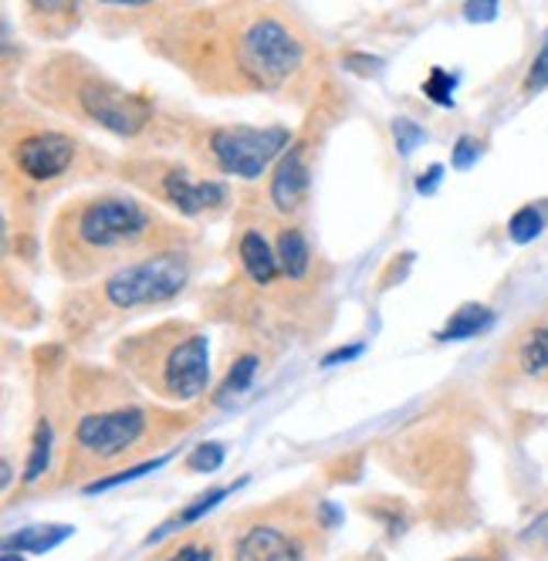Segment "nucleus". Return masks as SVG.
<instances>
[{
  "label": "nucleus",
  "mask_w": 548,
  "mask_h": 561,
  "mask_svg": "<svg viewBox=\"0 0 548 561\" xmlns=\"http://www.w3.org/2000/svg\"><path fill=\"white\" fill-rule=\"evenodd\" d=\"M278 261L292 280H301L308 274L311 251H308V240L301 237V230H282L278 233Z\"/></svg>",
  "instance_id": "2eb2a0df"
},
{
  "label": "nucleus",
  "mask_w": 548,
  "mask_h": 561,
  "mask_svg": "<svg viewBox=\"0 0 548 561\" xmlns=\"http://www.w3.org/2000/svg\"><path fill=\"white\" fill-rule=\"evenodd\" d=\"M319 514H322V525H326V528L342 525V511H339L332 501H322V504H319Z\"/></svg>",
  "instance_id": "2f4dec72"
},
{
  "label": "nucleus",
  "mask_w": 548,
  "mask_h": 561,
  "mask_svg": "<svg viewBox=\"0 0 548 561\" xmlns=\"http://www.w3.org/2000/svg\"><path fill=\"white\" fill-rule=\"evenodd\" d=\"M498 4H501V0H467L464 18L471 24H488V21L498 18Z\"/></svg>",
  "instance_id": "bb28decb"
},
{
  "label": "nucleus",
  "mask_w": 548,
  "mask_h": 561,
  "mask_svg": "<svg viewBox=\"0 0 548 561\" xmlns=\"http://www.w3.org/2000/svg\"><path fill=\"white\" fill-rule=\"evenodd\" d=\"M99 4H112V8H149L156 0H99Z\"/></svg>",
  "instance_id": "72a5a7b5"
},
{
  "label": "nucleus",
  "mask_w": 548,
  "mask_h": 561,
  "mask_svg": "<svg viewBox=\"0 0 548 561\" xmlns=\"http://www.w3.org/2000/svg\"><path fill=\"white\" fill-rule=\"evenodd\" d=\"M75 139L65 133H52V129H37L21 136L11 146V159L24 180L31 183H52L58 176H65L75 163Z\"/></svg>",
  "instance_id": "0eeeda50"
},
{
  "label": "nucleus",
  "mask_w": 548,
  "mask_h": 561,
  "mask_svg": "<svg viewBox=\"0 0 548 561\" xmlns=\"http://www.w3.org/2000/svg\"><path fill=\"white\" fill-rule=\"evenodd\" d=\"M308 180L311 176H308V163H305V149L292 146L271 173V190H267L271 204L282 214H295L308 196Z\"/></svg>",
  "instance_id": "9d476101"
},
{
  "label": "nucleus",
  "mask_w": 548,
  "mask_h": 561,
  "mask_svg": "<svg viewBox=\"0 0 548 561\" xmlns=\"http://www.w3.org/2000/svg\"><path fill=\"white\" fill-rule=\"evenodd\" d=\"M491 325H494V311L488 305H464L450 314V322L444 325L441 339L444 342H464V339L484 335Z\"/></svg>",
  "instance_id": "ddd939ff"
},
{
  "label": "nucleus",
  "mask_w": 548,
  "mask_h": 561,
  "mask_svg": "<svg viewBox=\"0 0 548 561\" xmlns=\"http://www.w3.org/2000/svg\"><path fill=\"white\" fill-rule=\"evenodd\" d=\"M75 535L71 525H27L24 531L11 535L8 538V548L11 551H31V554H45V551H55L61 541H68Z\"/></svg>",
  "instance_id": "4468645a"
},
{
  "label": "nucleus",
  "mask_w": 548,
  "mask_h": 561,
  "mask_svg": "<svg viewBox=\"0 0 548 561\" xmlns=\"http://www.w3.org/2000/svg\"><path fill=\"white\" fill-rule=\"evenodd\" d=\"M393 136H397V146H400L403 156H410L426 139V133L413 123V118H397V123H393Z\"/></svg>",
  "instance_id": "a878e982"
},
{
  "label": "nucleus",
  "mask_w": 548,
  "mask_h": 561,
  "mask_svg": "<svg viewBox=\"0 0 548 561\" xmlns=\"http://www.w3.org/2000/svg\"><path fill=\"white\" fill-rule=\"evenodd\" d=\"M441 180H444V167H441V163L426 167V173L416 180V193H434V190L441 186Z\"/></svg>",
  "instance_id": "c85d7f7f"
},
{
  "label": "nucleus",
  "mask_w": 548,
  "mask_h": 561,
  "mask_svg": "<svg viewBox=\"0 0 548 561\" xmlns=\"http://www.w3.org/2000/svg\"><path fill=\"white\" fill-rule=\"evenodd\" d=\"M233 65L254 89H288L308 65V42L282 14H254L233 37Z\"/></svg>",
  "instance_id": "f257e3e1"
},
{
  "label": "nucleus",
  "mask_w": 548,
  "mask_h": 561,
  "mask_svg": "<svg viewBox=\"0 0 548 561\" xmlns=\"http://www.w3.org/2000/svg\"><path fill=\"white\" fill-rule=\"evenodd\" d=\"M163 463H170V454L156 457V460H146V463H136V467L119 470V473H109V477H102V480H92V484L85 488V494H105V491H112V488H123V484H129V480L146 477L149 470H160Z\"/></svg>",
  "instance_id": "a211bd4d"
},
{
  "label": "nucleus",
  "mask_w": 548,
  "mask_h": 561,
  "mask_svg": "<svg viewBox=\"0 0 548 561\" xmlns=\"http://www.w3.org/2000/svg\"><path fill=\"white\" fill-rule=\"evenodd\" d=\"M233 561H301V545L274 525H254L233 545Z\"/></svg>",
  "instance_id": "9b49d317"
},
{
  "label": "nucleus",
  "mask_w": 548,
  "mask_h": 561,
  "mask_svg": "<svg viewBox=\"0 0 548 561\" xmlns=\"http://www.w3.org/2000/svg\"><path fill=\"white\" fill-rule=\"evenodd\" d=\"M356 355H363V345L335 348V352H329V355L322 358V366H326V369H332V366H339V363H349V358H356Z\"/></svg>",
  "instance_id": "c756f323"
},
{
  "label": "nucleus",
  "mask_w": 548,
  "mask_h": 561,
  "mask_svg": "<svg viewBox=\"0 0 548 561\" xmlns=\"http://www.w3.org/2000/svg\"><path fill=\"white\" fill-rule=\"evenodd\" d=\"M170 561H214V548H207V545H183L176 554H170Z\"/></svg>",
  "instance_id": "cd10ccee"
},
{
  "label": "nucleus",
  "mask_w": 548,
  "mask_h": 561,
  "mask_svg": "<svg viewBox=\"0 0 548 561\" xmlns=\"http://www.w3.org/2000/svg\"><path fill=\"white\" fill-rule=\"evenodd\" d=\"M478 156H481V142L475 136H460L457 146H454V156H450V167L457 173H467V170L478 163Z\"/></svg>",
  "instance_id": "393cba45"
},
{
  "label": "nucleus",
  "mask_w": 548,
  "mask_h": 561,
  "mask_svg": "<svg viewBox=\"0 0 548 561\" xmlns=\"http://www.w3.org/2000/svg\"><path fill=\"white\" fill-rule=\"evenodd\" d=\"M548 89V31L541 34V45L528 65V75H525V82H522V92L525 95H538Z\"/></svg>",
  "instance_id": "4be33fe9"
},
{
  "label": "nucleus",
  "mask_w": 548,
  "mask_h": 561,
  "mask_svg": "<svg viewBox=\"0 0 548 561\" xmlns=\"http://www.w3.org/2000/svg\"><path fill=\"white\" fill-rule=\"evenodd\" d=\"M61 227L71 233V257L109 261L119 251H136L156 230L152 210L129 196H95L65 214Z\"/></svg>",
  "instance_id": "f03ea898"
},
{
  "label": "nucleus",
  "mask_w": 548,
  "mask_h": 561,
  "mask_svg": "<svg viewBox=\"0 0 548 561\" xmlns=\"http://www.w3.org/2000/svg\"><path fill=\"white\" fill-rule=\"evenodd\" d=\"M541 230H545V217L532 204L522 207V210H515L512 220H507V237H512L515 244H532V240L541 237Z\"/></svg>",
  "instance_id": "6ab92c4d"
},
{
  "label": "nucleus",
  "mask_w": 548,
  "mask_h": 561,
  "mask_svg": "<svg viewBox=\"0 0 548 561\" xmlns=\"http://www.w3.org/2000/svg\"><path fill=\"white\" fill-rule=\"evenodd\" d=\"M454 85H457V78L444 68H434L426 75V82H423V95L430 102H437V105H454Z\"/></svg>",
  "instance_id": "b1692460"
},
{
  "label": "nucleus",
  "mask_w": 548,
  "mask_h": 561,
  "mask_svg": "<svg viewBox=\"0 0 548 561\" xmlns=\"http://www.w3.org/2000/svg\"><path fill=\"white\" fill-rule=\"evenodd\" d=\"M238 488H244V480H238V484H230V488H214V491H207V494H201L197 501H193V504H186L180 514H176V525L180 528H186V525H193V520H201L204 514H210L227 494H233V491H238Z\"/></svg>",
  "instance_id": "aec40b11"
},
{
  "label": "nucleus",
  "mask_w": 548,
  "mask_h": 561,
  "mask_svg": "<svg viewBox=\"0 0 548 561\" xmlns=\"http://www.w3.org/2000/svg\"><path fill=\"white\" fill-rule=\"evenodd\" d=\"M52 444H55V433H52V423L42 420L34 430V444H31V457H27V467H24V480L34 484L37 477H42L52 463Z\"/></svg>",
  "instance_id": "f3484780"
},
{
  "label": "nucleus",
  "mask_w": 548,
  "mask_h": 561,
  "mask_svg": "<svg viewBox=\"0 0 548 561\" xmlns=\"http://www.w3.org/2000/svg\"><path fill=\"white\" fill-rule=\"evenodd\" d=\"M75 105L89 118V123H95L115 136H126V139L139 136L152 118L149 105L139 95H129L119 85H112L95 75H85L75 82Z\"/></svg>",
  "instance_id": "39448f33"
},
{
  "label": "nucleus",
  "mask_w": 548,
  "mask_h": 561,
  "mask_svg": "<svg viewBox=\"0 0 548 561\" xmlns=\"http://www.w3.org/2000/svg\"><path fill=\"white\" fill-rule=\"evenodd\" d=\"M160 196L167 204H173L183 217H197L224 204L227 186L217 180H193L186 170H167L160 180Z\"/></svg>",
  "instance_id": "1a4fd4ad"
},
{
  "label": "nucleus",
  "mask_w": 548,
  "mask_h": 561,
  "mask_svg": "<svg viewBox=\"0 0 548 561\" xmlns=\"http://www.w3.org/2000/svg\"><path fill=\"white\" fill-rule=\"evenodd\" d=\"M518 369L532 379L548 373V325L532 329L522 342H518Z\"/></svg>",
  "instance_id": "dca6fc26"
},
{
  "label": "nucleus",
  "mask_w": 548,
  "mask_h": 561,
  "mask_svg": "<svg viewBox=\"0 0 548 561\" xmlns=\"http://www.w3.org/2000/svg\"><path fill=\"white\" fill-rule=\"evenodd\" d=\"M258 366H261V358H258V355H241L238 363L230 366V373H227V379H224V386H220V399H224V396L248 392L251 382H254V376H258Z\"/></svg>",
  "instance_id": "412c9836"
},
{
  "label": "nucleus",
  "mask_w": 548,
  "mask_h": 561,
  "mask_svg": "<svg viewBox=\"0 0 548 561\" xmlns=\"http://www.w3.org/2000/svg\"><path fill=\"white\" fill-rule=\"evenodd\" d=\"M224 457H227V447L217 444V439H210V444H201L197 450L186 457V470H193V473H214V470L224 467Z\"/></svg>",
  "instance_id": "5701e85b"
},
{
  "label": "nucleus",
  "mask_w": 548,
  "mask_h": 561,
  "mask_svg": "<svg viewBox=\"0 0 548 561\" xmlns=\"http://www.w3.org/2000/svg\"><path fill=\"white\" fill-rule=\"evenodd\" d=\"M210 379V342L207 335H186L163 352L160 382L173 399H197Z\"/></svg>",
  "instance_id": "6e6552de"
},
{
  "label": "nucleus",
  "mask_w": 548,
  "mask_h": 561,
  "mask_svg": "<svg viewBox=\"0 0 548 561\" xmlns=\"http://www.w3.org/2000/svg\"><path fill=\"white\" fill-rule=\"evenodd\" d=\"M146 433V413L136 407L109 410V413H89L75 426V444L99 460H112L126 450H133Z\"/></svg>",
  "instance_id": "423d86ee"
},
{
  "label": "nucleus",
  "mask_w": 548,
  "mask_h": 561,
  "mask_svg": "<svg viewBox=\"0 0 548 561\" xmlns=\"http://www.w3.org/2000/svg\"><path fill=\"white\" fill-rule=\"evenodd\" d=\"M0 561H24V558H21V551H11V548H8V551H4V558H0Z\"/></svg>",
  "instance_id": "f704fd0d"
},
{
  "label": "nucleus",
  "mask_w": 548,
  "mask_h": 561,
  "mask_svg": "<svg viewBox=\"0 0 548 561\" xmlns=\"http://www.w3.org/2000/svg\"><path fill=\"white\" fill-rule=\"evenodd\" d=\"M292 146V133L285 126H220L210 133V152L217 167L238 180H258L267 173L274 159H282Z\"/></svg>",
  "instance_id": "20e7f679"
},
{
  "label": "nucleus",
  "mask_w": 548,
  "mask_h": 561,
  "mask_svg": "<svg viewBox=\"0 0 548 561\" xmlns=\"http://www.w3.org/2000/svg\"><path fill=\"white\" fill-rule=\"evenodd\" d=\"M71 0H31L34 11H45V14H55V11H65Z\"/></svg>",
  "instance_id": "473e14b6"
},
{
  "label": "nucleus",
  "mask_w": 548,
  "mask_h": 561,
  "mask_svg": "<svg viewBox=\"0 0 548 561\" xmlns=\"http://www.w3.org/2000/svg\"><path fill=\"white\" fill-rule=\"evenodd\" d=\"M522 541H541V545H548V511L535 520V525L522 535Z\"/></svg>",
  "instance_id": "7c9ffc66"
},
{
  "label": "nucleus",
  "mask_w": 548,
  "mask_h": 561,
  "mask_svg": "<svg viewBox=\"0 0 548 561\" xmlns=\"http://www.w3.org/2000/svg\"><path fill=\"white\" fill-rule=\"evenodd\" d=\"M238 254H241V264H244V271H248V277L254 280V285H271V280L278 277V271H282L278 254L267 248V240H264L261 230H244Z\"/></svg>",
  "instance_id": "f8f14e48"
},
{
  "label": "nucleus",
  "mask_w": 548,
  "mask_h": 561,
  "mask_svg": "<svg viewBox=\"0 0 548 561\" xmlns=\"http://www.w3.org/2000/svg\"><path fill=\"white\" fill-rule=\"evenodd\" d=\"M190 280V261L180 251L149 254L142 261L123 264L115 274L105 277L102 295L112 308H152L173 301Z\"/></svg>",
  "instance_id": "7ed1b4c3"
}]
</instances>
